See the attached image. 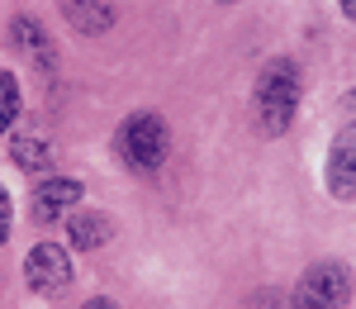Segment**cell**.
<instances>
[{
    "mask_svg": "<svg viewBox=\"0 0 356 309\" xmlns=\"http://www.w3.org/2000/svg\"><path fill=\"white\" fill-rule=\"evenodd\" d=\"M300 95H304L300 62L295 57H271L261 67L257 86H252V124H257V134L261 138L290 134V124L300 114Z\"/></svg>",
    "mask_w": 356,
    "mask_h": 309,
    "instance_id": "cell-1",
    "label": "cell"
},
{
    "mask_svg": "<svg viewBox=\"0 0 356 309\" xmlns=\"http://www.w3.org/2000/svg\"><path fill=\"white\" fill-rule=\"evenodd\" d=\"M114 152H119V162L129 171L152 176V171L166 162V152H171V129H166V119L152 114V110L129 114V119L119 124V134H114Z\"/></svg>",
    "mask_w": 356,
    "mask_h": 309,
    "instance_id": "cell-2",
    "label": "cell"
},
{
    "mask_svg": "<svg viewBox=\"0 0 356 309\" xmlns=\"http://www.w3.org/2000/svg\"><path fill=\"white\" fill-rule=\"evenodd\" d=\"M347 305H352V267L337 257L304 267V276L290 290V309H347Z\"/></svg>",
    "mask_w": 356,
    "mask_h": 309,
    "instance_id": "cell-3",
    "label": "cell"
},
{
    "mask_svg": "<svg viewBox=\"0 0 356 309\" xmlns=\"http://www.w3.org/2000/svg\"><path fill=\"white\" fill-rule=\"evenodd\" d=\"M24 281L33 295H43V300H53L62 295L67 285H72V253L53 243V238H43V243H33L24 257Z\"/></svg>",
    "mask_w": 356,
    "mask_h": 309,
    "instance_id": "cell-4",
    "label": "cell"
},
{
    "mask_svg": "<svg viewBox=\"0 0 356 309\" xmlns=\"http://www.w3.org/2000/svg\"><path fill=\"white\" fill-rule=\"evenodd\" d=\"M323 181H328V196L337 200V205H356V119H347V124L332 134Z\"/></svg>",
    "mask_w": 356,
    "mask_h": 309,
    "instance_id": "cell-5",
    "label": "cell"
},
{
    "mask_svg": "<svg viewBox=\"0 0 356 309\" xmlns=\"http://www.w3.org/2000/svg\"><path fill=\"white\" fill-rule=\"evenodd\" d=\"M81 181L76 176H43L38 186H33V200H29V214H33V224L48 228V224H62L76 205H81Z\"/></svg>",
    "mask_w": 356,
    "mask_h": 309,
    "instance_id": "cell-6",
    "label": "cell"
},
{
    "mask_svg": "<svg viewBox=\"0 0 356 309\" xmlns=\"http://www.w3.org/2000/svg\"><path fill=\"white\" fill-rule=\"evenodd\" d=\"M10 38H15V48L29 57V67H33L38 77H53L57 72V48H53V38H48V29L38 24L33 15H19V19L10 24Z\"/></svg>",
    "mask_w": 356,
    "mask_h": 309,
    "instance_id": "cell-7",
    "label": "cell"
},
{
    "mask_svg": "<svg viewBox=\"0 0 356 309\" xmlns=\"http://www.w3.org/2000/svg\"><path fill=\"white\" fill-rule=\"evenodd\" d=\"M110 233H114V219L105 209H76V214L67 219V238H72L76 253H100V248L110 243Z\"/></svg>",
    "mask_w": 356,
    "mask_h": 309,
    "instance_id": "cell-8",
    "label": "cell"
},
{
    "mask_svg": "<svg viewBox=\"0 0 356 309\" xmlns=\"http://www.w3.org/2000/svg\"><path fill=\"white\" fill-rule=\"evenodd\" d=\"M62 15H67V24L86 33V38H100V33H110L114 29V5L110 0H62Z\"/></svg>",
    "mask_w": 356,
    "mask_h": 309,
    "instance_id": "cell-9",
    "label": "cell"
},
{
    "mask_svg": "<svg viewBox=\"0 0 356 309\" xmlns=\"http://www.w3.org/2000/svg\"><path fill=\"white\" fill-rule=\"evenodd\" d=\"M10 162L29 176H43V171H53L57 148L48 138H33V134H10Z\"/></svg>",
    "mask_w": 356,
    "mask_h": 309,
    "instance_id": "cell-10",
    "label": "cell"
},
{
    "mask_svg": "<svg viewBox=\"0 0 356 309\" xmlns=\"http://www.w3.org/2000/svg\"><path fill=\"white\" fill-rule=\"evenodd\" d=\"M19 114H24V95H19V81H15V72H0V134H15Z\"/></svg>",
    "mask_w": 356,
    "mask_h": 309,
    "instance_id": "cell-11",
    "label": "cell"
},
{
    "mask_svg": "<svg viewBox=\"0 0 356 309\" xmlns=\"http://www.w3.org/2000/svg\"><path fill=\"white\" fill-rule=\"evenodd\" d=\"M243 309H290V295H280L271 285H261V290H252L243 300Z\"/></svg>",
    "mask_w": 356,
    "mask_h": 309,
    "instance_id": "cell-12",
    "label": "cell"
},
{
    "mask_svg": "<svg viewBox=\"0 0 356 309\" xmlns=\"http://www.w3.org/2000/svg\"><path fill=\"white\" fill-rule=\"evenodd\" d=\"M10 224H15V209H10V196L0 186V243H10Z\"/></svg>",
    "mask_w": 356,
    "mask_h": 309,
    "instance_id": "cell-13",
    "label": "cell"
},
{
    "mask_svg": "<svg viewBox=\"0 0 356 309\" xmlns=\"http://www.w3.org/2000/svg\"><path fill=\"white\" fill-rule=\"evenodd\" d=\"M81 309H119V305H114V300H105V295H95V300H86Z\"/></svg>",
    "mask_w": 356,
    "mask_h": 309,
    "instance_id": "cell-14",
    "label": "cell"
},
{
    "mask_svg": "<svg viewBox=\"0 0 356 309\" xmlns=\"http://www.w3.org/2000/svg\"><path fill=\"white\" fill-rule=\"evenodd\" d=\"M337 10H342V15H347V19L356 24V0H337Z\"/></svg>",
    "mask_w": 356,
    "mask_h": 309,
    "instance_id": "cell-15",
    "label": "cell"
},
{
    "mask_svg": "<svg viewBox=\"0 0 356 309\" xmlns=\"http://www.w3.org/2000/svg\"><path fill=\"white\" fill-rule=\"evenodd\" d=\"M342 105H347V114H356V90H347V100H342Z\"/></svg>",
    "mask_w": 356,
    "mask_h": 309,
    "instance_id": "cell-16",
    "label": "cell"
},
{
    "mask_svg": "<svg viewBox=\"0 0 356 309\" xmlns=\"http://www.w3.org/2000/svg\"><path fill=\"white\" fill-rule=\"evenodd\" d=\"M219 5H233V0H219Z\"/></svg>",
    "mask_w": 356,
    "mask_h": 309,
    "instance_id": "cell-17",
    "label": "cell"
}]
</instances>
